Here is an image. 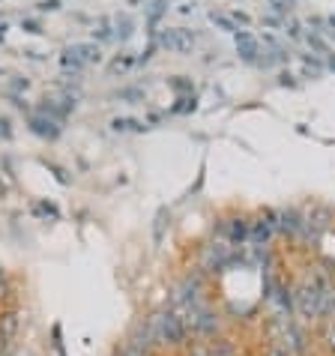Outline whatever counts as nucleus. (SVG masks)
Returning a JSON list of instances; mask_svg holds the SVG:
<instances>
[{
    "mask_svg": "<svg viewBox=\"0 0 335 356\" xmlns=\"http://www.w3.org/2000/svg\"><path fill=\"white\" fill-rule=\"evenodd\" d=\"M233 42H237V54H240L243 63H258V60H261V42L248 33V30L233 33Z\"/></svg>",
    "mask_w": 335,
    "mask_h": 356,
    "instance_id": "nucleus-4",
    "label": "nucleus"
},
{
    "mask_svg": "<svg viewBox=\"0 0 335 356\" xmlns=\"http://www.w3.org/2000/svg\"><path fill=\"white\" fill-rule=\"evenodd\" d=\"M132 66V57H117L114 63H111V72H126Z\"/></svg>",
    "mask_w": 335,
    "mask_h": 356,
    "instance_id": "nucleus-16",
    "label": "nucleus"
},
{
    "mask_svg": "<svg viewBox=\"0 0 335 356\" xmlns=\"http://www.w3.org/2000/svg\"><path fill=\"white\" fill-rule=\"evenodd\" d=\"M132 27H135V24H132V18L129 15H123V18H117V33L114 36H120V39H129V36H132Z\"/></svg>",
    "mask_w": 335,
    "mask_h": 356,
    "instance_id": "nucleus-10",
    "label": "nucleus"
},
{
    "mask_svg": "<svg viewBox=\"0 0 335 356\" xmlns=\"http://www.w3.org/2000/svg\"><path fill=\"white\" fill-rule=\"evenodd\" d=\"M246 240H248V222L246 219H233L230 228H228V246L237 249V246H243Z\"/></svg>",
    "mask_w": 335,
    "mask_h": 356,
    "instance_id": "nucleus-6",
    "label": "nucleus"
},
{
    "mask_svg": "<svg viewBox=\"0 0 335 356\" xmlns=\"http://www.w3.org/2000/svg\"><path fill=\"white\" fill-rule=\"evenodd\" d=\"M99 45L96 42H75L69 45L66 51H63V66L72 72H78L81 66H87V63H99Z\"/></svg>",
    "mask_w": 335,
    "mask_h": 356,
    "instance_id": "nucleus-1",
    "label": "nucleus"
},
{
    "mask_svg": "<svg viewBox=\"0 0 335 356\" xmlns=\"http://www.w3.org/2000/svg\"><path fill=\"white\" fill-rule=\"evenodd\" d=\"M27 126H30V132H33V135L48 138V141H54V138L60 135V123L51 120V117H45V114H39V111H33V114L27 117Z\"/></svg>",
    "mask_w": 335,
    "mask_h": 356,
    "instance_id": "nucleus-5",
    "label": "nucleus"
},
{
    "mask_svg": "<svg viewBox=\"0 0 335 356\" xmlns=\"http://www.w3.org/2000/svg\"><path fill=\"white\" fill-rule=\"evenodd\" d=\"M39 9L42 12H54V9H60V3L57 0H45V3H39Z\"/></svg>",
    "mask_w": 335,
    "mask_h": 356,
    "instance_id": "nucleus-19",
    "label": "nucleus"
},
{
    "mask_svg": "<svg viewBox=\"0 0 335 356\" xmlns=\"http://www.w3.org/2000/svg\"><path fill=\"white\" fill-rule=\"evenodd\" d=\"M111 126H114V132H144L147 129V123L135 120V117H117Z\"/></svg>",
    "mask_w": 335,
    "mask_h": 356,
    "instance_id": "nucleus-7",
    "label": "nucleus"
},
{
    "mask_svg": "<svg viewBox=\"0 0 335 356\" xmlns=\"http://www.w3.org/2000/svg\"><path fill=\"white\" fill-rule=\"evenodd\" d=\"M326 66H329V69L335 72V54H329V60H326Z\"/></svg>",
    "mask_w": 335,
    "mask_h": 356,
    "instance_id": "nucleus-21",
    "label": "nucleus"
},
{
    "mask_svg": "<svg viewBox=\"0 0 335 356\" xmlns=\"http://www.w3.org/2000/svg\"><path fill=\"white\" fill-rule=\"evenodd\" d=\"M156 42L174 54H186L194 48V33L186 30V27H168V30H162V33L156 36Z\"/></svg>",
    "mask_w": 335,
    "mask_h": 356,
    "instance_id": "nucleus-2",
    "label": "nucleus"
},
{
    "mask_svg": "<svg viewBox=\"0 0 335 356\" xmlns=\"http://www.w3.org/2000/svg\"><path fill=\"white\" fill-rule=\"evenodd\" d=\"M21 27H24L27 33H42V27H39V21H30V18H24V21H21Z\"/></svg>",
    "mask_w": 335,
    "mask_h": 356,
    "instance_id": "nucleus-18",
    "label": "nucleus"
},
{
    "mask_svg": "<svg viewBox=\"0 0 335 356\" xmlns=\"http://www.w3.org/2000/svg\"><path fill=\"white\" fill-rule=\"evenodd\" d=\"M27 87H30V81H27V78H21V75H15L6 93H9V99H18V93H21V90H27Z\"/></svg>",
    "mask_w": 335,
    "mask_h": 356,
    "instance_id": "nucleus-12",
    "label": "nucleus"
},
{
    "mask_svg": "<svg viewBox=\"0 0 335 356\" xmlns=\"http://www.w3.org/2000/svg\"><path fill=\"white\" fill-rule=\"evenodd\" d=\"M168 84H171V90H174V93H189V96H192V81H189V78H183V75L171 78Z\"/></svg>",
    "mask_w": 335,
    "mask_h": 356,
    "instance_id": "nucleus-11",
    "label": "nucleus"
},
{
    "mask_svg": "<svg viewBox=\"0 0 335 356\" xmlns=\"http://www.w3.org/2000/svg\"><path fill=\"white\" fill-rule=\"evenodd\" d=\"M210 21L215 27H222V30H228V33H240V27H237V21L230 15H222V12H210Z\"/></svg>",
    "mask_w": 335,
    "mask_h": 356,
    "instance_id": "nucleus-8",
    "label": "nucleus"
},
{
    "mask_svg": "<svg viewBox=\"0 0 335 356\" xmlns=\"http://www.w3.org/2000/svg\"><path fill=\"white\" fill-rule=\"evenodd\" d=\"M194 108H198L194 93H192V96H180V99H176V105H171V114H192Z\"/></svg>",
    "mask_w": 335,
    "mask_h": 356,
    "instance_id": "nucleus-9",
    "label": "nucleus"
},
{
    "mask_svg": "<svg viewBox=\"0 0 335 356\" xmlns=\"http://www.w3.org/2000/svg\"><path fill=\"white\" fill-rule=\"evenodd\" d=\"M302 63H305V72H308L311 78H318L320 72H323V63H320V60H314V57H305Z\"/></svg>",
    "mask_w": 335,
    "mask_h": 356,
    "instance_id": "nucleus-15",
    "label": "nucleus"
},
{
    "mask_svg": "<svg viewBox=\"0 0 335 356\" xmlns=\"http://www.w3.org/2000/svg\"><path fill=\"white\" fill-rule=\"evenodd\" d=\"M168 9V0H153V6H150V27H156V21L159 15Z\"/></svg>",
    "mask_w": 335,
    "mask_h": 356,
    "instance_id": "nucleus-13",
    "label": "nucleus"
},
{
    "mask_svg": "<svg viewBox=\"0 0 335 356\" xmlns=\"http://www.w3.org/2000/svg\"><path fill=\"white\" fill-rule=\"evenodd\" d=\"M290 3H293V0H272V9H275L279 15H287V12H290Z\"/></svg>",
    "mask_w": 335,
    "mask_h": 356,
    "instance_id": "nucleus-17",
    "label": "nucleus"
},
{
    "mask_svg": "<svg viewBox=\"0 0 335 356\" xmlns=\"http://www.w3.org/2000/svg\"><path fill=\"white\" fill-rule=\"evenodd\" d=\"M117 99H126V102H144V93L141 90H135V87H126L117 93Z\"/></svg>",
    "mask_w": 335,
    "mask_h": 356,
    "instance_id": "nucleus-14",
    "label": "nucleus"
},
{
    "mask_svg": "<svg viewBox=\"0 0 335 356\" xmlns=\"http://www.w3.org/2000/svg\"><path fill=\"white\" fill-rule=\"evenodd\" d=\"M279 84H282V87H293V75H287V72H284V75H282V81H279Z\"/></svg>",
    "mask_w": 335,
    "mask_h": 356,
    "instance_id": "nucleus-20",
    "label": "nucleus"
},
{
    "mask_svg": "<svg viewBox=\"0 0 335 356\" xmlns=\"http://www.w3.org/2000/svg\"><path fill=\"white\" fill-rule=\"evenodd\" d=\"M3 36H6V24H0V42H3Z\"/></svg>",
    "mask_w": 335,
    "mask_h": 356,
    "instance_id": "nucleus-22",
    "label": "nucleus"
},
{
    "mask_svg": "<svg viewBox=\"0 0 335 356\" xmlns=\"http://www.w3.org/2000/svg\"><path fill=\"white\" fill-rule=\"evenodd\" d=\"M279 231L287 233V236H305L308 233V222H305V215L300 210L287 207V210L279 213Z\"/></svg>",
    "mask_w": 335,
    "mask_h": 356,
    "instance_id": "nucleus-3",
    "label": "nucleus"
}]
</instances>
